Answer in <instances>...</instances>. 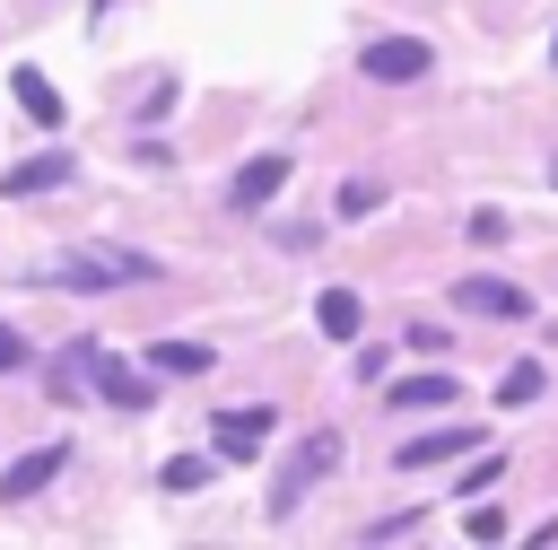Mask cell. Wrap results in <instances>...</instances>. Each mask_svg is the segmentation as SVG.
I'll return each mask as SVG.
<instances>
[{
    "mask_svg": "<svg viewBox=\"0 0 558 550\" xmlns=\"http://www.w3.org/2000/svg\"><path fill=\"white\" fill-rule=\"evenodd\" d=\"M26 279L35 288H122V279H157V262L131 244H96V253H44V262H26Z\"/></svg>",
    "mask_w": 558,
    "mask_h": 550,
    "instance_id": "obj_1",
    "label": "cell"
},
{
    "mask_svg": "<svg viewBox=\"0 0 558 550\" xmlns=\"http://www.w3.org/2000/svg\"><path fill=\"white\" fill-rule=\"evenodd\" d=\"M61 367L70 375H52V393H78V384H96L113 410H148V384L113 358V349H96V340H78V349H61Z\"/></svg>",
    "mask_w": 558,
    "mask_h": 550,
    "instance_id": "obj_2",
    "label": "cell"
},
{
    "mask_svg": "<svg viewBox=\"0 0 558 550\" xmlns=\"http://www.w3.org/2000/svg\"><path fill=\"white\" fill-rule=\"evenodd\" d=\"M340 471V437L331 428H314V437H296V454L279 463V480H270V524H288L296 506H305V489L314 480H331Z\"/></svg>",
    "mask_w": 558,
    "mask_h": 550,
    "instance_id": "obj_3",
    "label": "cell"
},
{
    "mask_svg": "<svg viewBox=\"0 0 558 550\" xmlns=\"http://www.w3.org/2000/svg\"><path fill=\"white\" fill-rule=\"evenodd\" d=\"M357 70H366L375 87H401V79H427V70H436V52H427L418 35H375V44L357 52Z\"/></svg>",
    "mask_w": 558,
    "mask_h": 550,
    "instance_id": "obj_4",
    "label": "cell"
},
{
    "mask_svg": "<svg viewBox=\"0 0 558 550\" xmlns=\"http://www.w3.org/2000/svg\"><path fill=\"white\" fill-rule=\"evenodd\" d=\"M453 314H488V323H523V314H532V297H523L514 279H497V271H471V279H453Z\"/></svg>",
    "mask_w": 558,
    "mask_h": 550,
    "instance_id": "obj_5",
    "label": "cell"
},
{
    "mask_svg": "<svg viewBox=\"0 0 558 550\" xmlns=\"http://www.w3.org/2000/svg\"><path fill=\"white\" fill-rule=\"evenodd\" d=\"M61 463H70V437H52V445L17 454V463L0 471V506H26V498H44V489L61 480Z\"/></svg>",
    "mask_w": 558,
    "mask_h": 550,
    "instance_id": "obj_6",
    "label": "cell"
},
{
    "mask_svg": "<svg viewBox=\"0 0 558 550\" xmlns=\"http://www.w3.org/2000/svg\"><path fill=\"white\" fill-rule=\"evenodd\" d=\"M288 166H296V157H279V148H270V157H244V166L227 175V210H262V201L288 183Z\"/></svg>",
    "mask_w": 558,
    "mask_h": 550,
    "instance_id": "obj_7",
    "label": "cell"
},
{
    "mask_svg": "<svg viewBox=\"0 0 558 550\" xmlns=\"http://www.w3.org/2000/svg\"><path fill=\"white\" fill-rule=\"evenodd\" d=\"M52 183H70V148H44V157L9 166V175H0V201H35V192H52Z\"/></svg>",
    "mask_w": 558,
    "mask_h": 550,
    "instance_id": "obj_8",
    "label": "cell"
},
{
    "mask_svg": "<svg viewBox=\"0 0 558 550\" xmlns=\"http://www.w3.org/2000/svg\"><path fill=\"white\" fill-rule=\"evenodd\" d=\"M471 445H480V428H427V437H410L392 463H401V471H427V463H453V454H471Z\"/></svg>",
    "mask_w": 558,
    "mask_h": 550,
    "instance_id": "obj_9",
    "label": "cell"
},
{
    "mask_svg": "<svg viewBox=\"0 0 558 550\" xmlns=\"http://www.w3.org/2000/svg\"><path fill=\"white\" fill-rule=\"evenodd\" d=\"M314 323H323L331 340H357V332H366V297H357V288H323V297H314Z\"/></svg>",
    "mask_w": 558,
    "mask_h": 550,
    "instance_id": "obj_10",
    "label": "cell"
},
{
    "mask_svg": "<svg viewBox=\"0 0 558 550\" xmlns=\"http://www.w3.org/2000/svg\"><path fill=\"white\" fill-rule=\"evenodd\" d=\"M140 367H157V375H209L218 367V349H201V340H148V358Z\"/></svg>",
    "mask_w": 558,
    "mask_h": 550,
    "instance_id": "obj_11",
    "label": "cell"
},
{
    "mask_svg": "<svg viewBox=\"0 0 558 550\" xmlns=\"http://www.w3.org/2000/svg\"><path fill=\"white\" fill-rule=\"evenodd\" d=\"M270 419H279V410H262V402H253V410H227V419H209V437H218L227 454H253V445L270 437Z\"/></svg>",
    "mask_w": 558,
    "mask_h": 550,
    "instance_id": "obj_12",
    "label": "cell"
},
{
    "mask_svg": "<svg viewBox=\"0 0 558 550\" xmlns=\"http://www.w3.org/2000/svg\"><path fill=\"white\" fill-rule=\"evenodd\" d=\"M9 87H17V105H26L35 122H61V87H52L44 70H9Z\"/></svg>",
    "mask_w": 558,
    "mask_h": 550,
    "instance_id": "obj_13",
    "label": "cell"
},
{
    "mask_svg": "<svg viewBox=\"0 0 558 550\" xmlns=\"http://www.w3.org/2000/svg\"><path fill=\"white\" fill-rule=\"evenodd\" d=\"M541 393H549V367H532V358H514V367L497 375V402H506V410H523V402H541Z\"/></svg>",
    "mask_w": 558,
    "mask_h": 550,
    "instance_id": "obj_14",
    "label": "cell"
},
{
    "mask_svg": "<svg viewBox=\"0 0 558 550\" xmlns=\"http://www.w3.org/2000/svg\"><path fill=\"white\" fill-rule=\"evenodd\" d=\"M453 402V375H401L392 384V410H445Z\"/></svg>",
    "mask_w": 558,
    "mask_h": 550,
    "instance_id": "obj_15",
    "label": "cell"
},
{
    "mask_svg": "<svg viewBox=\"0 0 558 550\" xmlns=\"http://www.w3.org/2000/svg\"><path fill=\"white\" fill-rule=\"evenodd\" d=\"M462 236H471V244H506V236H514V218H506V210H471V227H462Z\"/></svg>",
    "mask_w": 558,
    "mask_h": 550,
    "instance_id": "obj_16",
    "label": "cell"
},
{
    "mask_svg": "<svg viewBox=\"0 0 558 550\" xmlns=\"http://www.w3.org/2000/svg\"><path fill=\"white\" fill-rule=\"evenodd\" d=\"M201 480H209V454H174V463H166V489H174V498L201 489Z\"/></svg>",
    "mask_w": 558,
    "mask_h": 550,
    "instance_id": "obj_17",
    "label": "cell"
},
{
    "mask_svg": "<svg viewBox=\"0 0 558 550\" xmlns=\"http://www.w3.org/2000/svg\"><path fill=\"white\" fill-rule=\"evenodd\" d=\"M384 201V183H340V218H366Z\"/></svg>",
    "mask_w": 558,
    "mask_h": 550,
    "instance_id": "obj_18",
    "label": "cell"
},
{
    "mask_svg": "<svg viewBox=\"0 0 558 550\" xmlns=\"http://www.w3.org/2000/svg\"><path fill=\"white\" fill-rule=\"evenodd\" d=\"M462 533H471V541H497V533H506V515H497V506H471V515H462Z\"/></svg>",
    "mask_w": 558,
    "mask_h": 550,
    "instance_id": "obj_19",
    "label": "cell"
},
{
    "mask_svg": "<svg viewBox=\"0 0 558 550\" xmlns=\"http://www.w3.org/2000/svg\"><path fill=\"white\" fill-rule=\"evenodd\" d=\"M9 367H26V332H9V323H0V375H9Z\"/></svg>",
    "mask_w": 558,
    "mask_h": 550,
    "instance_id": "obj_20",
    "label": "cell"
},
{
    "mask_svg": "<svg viewBox=\"0 0 558 550\" xmlns=\"http://www.w3.org/2000/svg\"><path fill=\"white\" fill-rule=\"evenodd\" d=\"M549 192H558V157H549Z\"/></svg>",
    "mask_w": 558,
    "mask_h": 550,
    "instance_id": "obj_21",
    "label": "cell"
},
{
    "mask_svg": "<svg viewBox=\"0 0 558 550\" xmlns=\"http://www.w3.org/2000/svg\"><path fill=\"white\" fill-rule=\"evenodd\" d=\"M549 61H558V44H549Z\"/></svg>",
    "mask_w": 558,
    "mask_h": 550,
    "instance_id": "obj_22",
    "label": "cell"
}]
</instances>
